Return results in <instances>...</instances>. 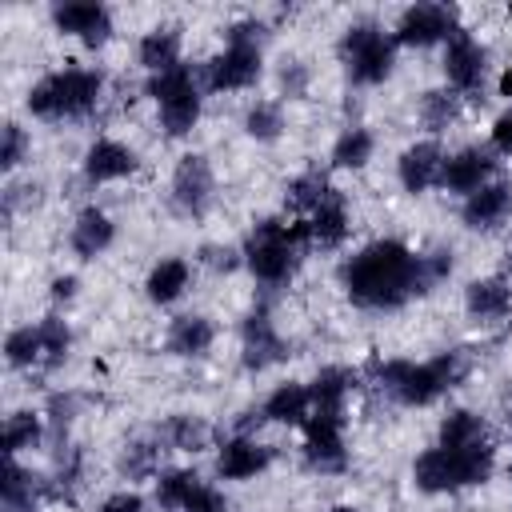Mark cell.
<instances>
[{
  "label": "cell",
  "instance_id": "1",
  "mask_svg": "<svg viewBox=\"0 0 512 512\" xmlns=\"http://www.w3.org/2000/svg\"><path fill=\"white\" fill-rule=\"evenodd\" d=\"M340 284L352 304L360 308H400L412 296H424L420 288V252H412L400 240H372L356 256L344 260Z\"/></svg>",
  "mask_w": 512,
  "mask_h": 512
},
{
  "label": "cell",
  "instance_id": "2",
  "mask_svg": "<svg viewBox=\"0 0 512 512\" xmlns=\"http://www.w3.org/2000/svg\"><path fill=\"white\" fill-rule=\"evenodd\" d=\"M468 376V356L464 348H452V352H440L424 364H412V360H376L372 364V380L384 396H392L396 404H432L436 396H444L448 388H456L460 380Z\"/></svg>",
  "mask_w": 512,
  "mask_h": 512
},
{
  "label": "cell",
  "instance_id": "3",
  "mask_svg": "<svg viewBox=\"0 0 512 512\" xmlns=\"http://www.w3.org/2000/svg\"><path fill=\"white\" fill-rule=\"evenodd\" d=\"M492 464H496V448L492 440L488 444H476V448H428L416 456L412 464V480L420 492H456V488H472V484H484L492 476Z\"/></svg>",
  "mask_w": 512,
  "mask_h": 512
},
{
  "label": "cell",
  "instance_id": "4",
  "mask_svg": "<svg viewBox=\"0 0 512 512\" xmlns=\"http://www.w3.org/2000/svg\"><path fill=\"white\" fill-rule=\"evenodd\" d=\"M312 244V228L308 220L300 224H284V220H260L244 244V260L252 268V276L268 288L284 284L296 264H300V248Z\"/></svg>",
  "mask_w": 512,
  "mask_h": 512
},
{
  "label": "cell",
  "instance_id": "5",
  "mask_svg": "<svg viewBox=\"0 0 512 512\" xmlns=\"http://www.w3.org/2000/svg\"><path fill=\"white\" fill-rule=\"evenodd\" d=\"M100 88H104V76L92 72V68H64V72H52V76H44V80L32 84V92H28V112H32V116H44V120L84 116V112L96 108Z\"/></svg>",
  "mask_w": 512,
  "mask_h": 512
},
{
  "label": "cell",
  "instance_id": "6",
  "mask_svg": "<svg viewBox=\"0 0 512 512\" xmlns=\"http://www.w3.org/2000/svg\"><path fill=\"white\" fill-rule=\"evenodd\" d=\"M148 96L160 104V128L168 136H188L200 120V92H196V72L188 64H176L160 76L148 80Z\"/></svg>",
  "mask_w": 512,
  "mask_h": 512
},
{
  "label": "cell",
  "instance_id": "7",
  "mask_svg": "<svg viewBox=\"0 0 512 512\" xmlns=\"http://www.w3.org/2000/svg\"><path fill=\"white\" fill-rule=\"evenodd\" d=\"M392 44L396 40H388L372 20L352 24L340 36V60L348 68V80L352 84H380L392 72Z\"/></svg>",
  "mask_w": 512,
  "mask_h": 512
},
{
  "label": "cell",
  "instance_id": "8",
  "mask_svg": "<svg viewBox=\"0 0 512 512\" xmlns=\"http://www.w3.org/2000/svg\"><path fill=\"white\" fill-rule=\"evenodd\" d=\"M344 416L336 412H312L304 420V464L312 472H344L348 456H344Z\"/></svg>",
  "mask_w": 512,
  "mask_h": 512
},
{
  "label": "cell",
  "instance_id": "9",
  "mask_svg": "<svg viewBox=\"0 0 512 512\" xmlns=\"http://www.w3.org/2000/svg\"><path fill=\"white\" fill-rule=\"evenodd\" d=\"M460 28H456V16L452 8L444 4H412L404 8V16L396 20V44H408V48H428L436 40H452Z\"/></svg>",
  "mask_w": 512,
  "mask_h": 512
},
{
  "label": "cell",
  "instance_id": "10",
  "mask_svg": "<svg viewBox=\"0 0 512 512\" xmlns=\"http://www.w3.org/2000/svg\"><path fill=\"white\" fill-rule=\"evenodd\" d=\"M444 72H448V84L452 92H480L484 88V76H488V48L480 40H472L468 32H456L444 48Z\"/></svg>",
  "mask_w": 512,
  "mask_h": 512
},
{
  "label": "cell",
  "instance_id": "11",
  "mask_svg": "<svg viewBox=\"0 0 512 512\" xmlns=\"http://www.w3.org/2000/svg\"><path fill=\"white\" fill-rule=\"evenodd\" d=\"M172 204L184 216H204L208 212V204H212V168H208L204 156H196V152L180 156V164L172 172Z\"/></svg>",
  "mask_w": 512,
  "mask_h": 512
},
{
  "label": "cell",
  "instance_id": "12",
  "mask_svg": "<svg viewBox=\"0 0 512 512\" xmlns=\"http://www.w3.org/2000/svg\"><path fill=\"white\" fill-rule=\"evenodd\" d=\"M240 336H244V368H248V372H260V368L280 364V360L288 356V344H284L280 332L272 328L268 308H252V312L244 316Z\"/></svg>",
  "mask_w": 512,
  "mask_h": 512
},
{
  "label": "cell",
  "instance_id": "13",
  "mask_svg": "<svg viewBox=\"0 0 512 512\" xmlns=\"http://www.w3.org/2000/svg\"><path fill=\"white\" fill-rule=\"evenodd\" d=\"M52 24L76 40H84L88 48H100L108 44L112 36V16L104 4H84V0H72V4H56L52 8Z\"/></svg>",
  "mask_w": 512,
  "mask_h": 512
},
{
  "label": "cell",
  "instance_id": "14",
  "mask_svg": "<svg viewBox=\"0 0 512 512\" xmlns=\"http://www.w3.org/2000/svg\"><path fill=\"white\" fill-rule=\"evenodd\" d=\"M256 76H260V48H252V44H228L208 64V88H216V92L248 88Z\"/></svg>",
  "mask_w": 512,
  "mask_h": 512
},
{
  "label": "cell",
  "instance_id": "15",
  "mask_svg": "<svg viewBox=\"0 0 512 512\" xmlns=\"http://www.w3.org/2000/svg\"><path fill=\"white\" fill-rule=\"evenodd\" d=\"M492 168H496L492 152H484V148H460L456 156L444 160L440 184H444L448 192H464V196H472V192H480V188L488 184Z\"/></svg>",
  "mask_w": 512,
  "mask_h": 512
},
{
  "label": "cell",
  "instance_id": "16",
  "mask_svg": "<svg viewBox=\"0 0 512 512\" xmlns=\"http://www.w3.org/2000/svg\"><path fill=\"white\" fill-rule=\"evenodd\" d=\"M464 224L476 228V232H492L496 224H504L512 216V184L496 180V184H484L480 192H472L460 208Z\"/></svg>",
  "mask_w": 512,
  "mask_h": 512
},
{
  "label": "cell",
  "instance_id": "17",
  "mask_svg": "<svg viewBox=\"0 0 512 512\" xmlns=\"http://www.w3.org/2000/svg\"><path fill=\"white\" fill-rule=\"evenodd\" d=\"M440 172H444V152L436 140H420L412 148H404L400 164H396V176L404 184V192H424L432 184H440Z\"/></svg>",
  "mask_w": 512,
  "mask_h": 512
},
{
  "label": "cell",
  "instance_id": "18",
  "mask_svg": "<svg viewBox=\"0 0 512 512\" xmlns=\"http://www.w3.org/2000/svg\"><path fill=\"white\" fill-rule=\"evenodd\" d=\"M464 308L476 324H492V320H504L512 312V288L508 280L500 276H488V280H472L468 292H464Z\"/></svg>",
  "mask_w": 512,
  "mask_h": 512
},
{
  "label": "cell",
  "instance_id": "19",
  "mask_svg": "<svg viewBox=\"0 0 512 512\" xmlns=\"http://www.w3.org/2000/svg\"><path fill=\"white\" fill-rule=\"evenodd\" d=\"M136 172V152L120 140H96L88 152H84V176L92 184H104V180H120Z\"/></svg>",
  "mask_w": 512,
  "mask_h": 512
},
{
  "label": "cell",
  "instance_id": "20",
  "mask_svg": "<svg viewBox=\"0 0 512 512\" xmlns=\"http://www.w3.org/2000/svg\"><path fill=\"white\" fill-rule=\"evenodd\" d=\"M268 460H272V448H264V444H256V440H248V436H236V440H228V444L220 448L216 472H220L224 480H248V476H256V472H264Z\"/></svg>",
  "mask_w": 512,
  "mask_h": 512
},
{
  "label": "cell",
  "instance_id": "21",
  "mask_svg": "<svg viewBox=\"0 0 512 512\" xmlns=\"http://www.w3.org/2000/svg\"><path fill=\"white\" fill-rule=\"evenodd\" d=\"M112 236H116V228H112V220L100 212V208H84L80 216H76V224H72V252L76 256H84V260H96L108 244H112Z\"/></svg>",
  "mask_w": 512,
  "mask_h": 512
},
{
  "label": "cell",
  "instance_id": "22",
  "mask_svg": "<svg viewBox=\"0 0 512 512\" xmlns=\"http://www.w3.org/2000/svg\"><path fill=\"white\" fill-rule=\"evenodd\" d=\"M312 388V412H336L344 416V400L356 388V372L352 368H320Z\"/></svg>",
  "mask_w": 512,
  "mask_h": 512
},
{
  "label": "cell",
  "instance_id": "23",
  "mask_svg": "<svg viewBox=\"0 0 512 512\" xmlns=\"http://www.w3.org/2000/svg\"><path fill=\"white\" fill-rule=\"evenodd\" d=\"M216 340V328L208 316H176L168 328V352L172 356H204Z\"/></svg>",
  "mask_w": 512,
  "mask_h": 512
},
{
  "label": "cell",
  "instance_id": "24",
  "mask_svg": "<svg viewBox=\"0 0 512 512\" xmlns=\"http://www.w3.org/2000/svg\"><path fill=\"white\" fill-rule=\"evenodd\" d=\"M308 228H312V244L336 248V244L348 236V204H344V196L332 192V196L308 216Z\"/></svg>",
  "mask_w": 512,
  "mask_h": 512
},
{
  "label": "cell",
  "instance_id": "25",
  "mask_svg": "<svg viewBox=\"0 0 512 512\" xmlns=\"http://www.w3.org/2000/svg\"><path fill=\"white\" fill-rule=\"evenodd\" d=\"M308 408H312V388L308 384H280L264 400L260 412H264V420H276V424H304Z\"/></svg>",
  "mask_w": 512,
  "mask_h": 512
},
{
  "label": "cell",
  "instance_id": "26",
  "mask_svg": "<svg viewBox=\"0 0 512 512\" xmlns=\"http://www.w3.org/2000/svg\"><path fill=\"white\" fill-rule=\"evenodd\" d=\"M188 280H192V268H188V260H180V256H168V260H160L152 272H148V300L152 304H172V300H180V292L188 288Z\"/></svg>",
  "mask_w": 512,
  "mask_h": 512
},
{
  "label": "cell",
  "instance_id": "27",
  "mask_svg": "<svg viewBox=\"0 0 512 512\" xmlns=\"http://www.w3.org/2000/svg\"><path fill=\"white\" fill-rule=\"evenodd\" d=\"M40 476H32L28 468H20L12 456H8V464H4V472H0V496H4V508L8 512H28L32 508V500L40 496Z\"/></svg>",
  "mask_w": 512,
  "mask_h": 512
},
{
  "label": "cell",
  "instance_id": "28",
  "mask_svg": "<svg viewBox=\"0 0 512 512\" xmlns=\"http://www.w3.org/2000/svg\"><path fill=\"white\" fill-rule=\"evenodd\" d=\"M140 64H144L152 76L176 68V64H180V32H176V28H152V32L140 40Z\"/></svg>",
  "mask_w": 512,
  "mask_h": 512
},
{
  "label": "cell",
  "instance_id": "29",
  "mask_svg": "<svg viewBox=\"0 0 512 512\" xmlns=\"http://www.w3.org/2000/svg\"><path fill=\"white\" fill-rule=\"evenodd\" d=\"M440 444L444 448H476V444H488V428H484V420L476 412L456 408L440 424Z\"/></svg>",
  "mask_w": 512,
  "mask_h": 512
},
{
  "label": "cell",
  "instance_id": "30",
  "mask_svg": "<svg viewBox=\"0 0 512 512\" xmlns=\"http://www.w3.org/2000/svg\"><path fill=\"white\" fill-rule=\"evenodd\" d=\"M200 484H204V480H200L196 472H188V468H172V472H164V476L156 480V504H160V508H176V512H184Z\"/></svg>",
  "mask_w": 512,
  "mask_h": 512
},
{
  "label": "cell",
  "instance_id": "31",
  "mask_svg": "<svg viewBox=\"0 0 512 512\" xmlns=\"http://www.w3.org/2000/svg\"><path fill=\"white\" fill-rule=\"evenodd\" d=\"M456 116H460V92H452V88H432V92H424V100H420V120H424V128L444 132L448 124H456Z\"/></svg>",
  "mask_w": 512,
  "mask_h": 512
},
{
  "label": "cell",
  "instance_id": "32",
  "mask_svg": "<svg viewBox=\"0 0 512 512\" xmlns=\"http://www.w3.org/2000/svg\"><path fill=\"white\" fill-rule=\"evenodd\" d=\"M4 360L12 368H32V364H44V340H40V324H24L16 332H8L4 340Z\"/></svg>",
  "mask_w": 512,
  "mask_h": 512
},
{
  "label": "cell",
  "instance_id": "33",
  "mask_svg": "<svg viewBox=\"0 0 512 512\" xmlns=\"http://www.w3.org/2000/svg\"><path fill=\"white\" fill-rule=\"evenodd\" d=\"M368 160H372V132L360 128V124L344 128V136L332 148V164L336 168H364Z\"/></svg>",
  "mask_w": 512,
  "mask_h": 512
},
{
  "label": "cell",
  "instance_id": "34",
  "mask_svg": "<svg viewBox=\"0 0 512 512\" xmlns=\"http://www.w3.org/2000/svg\"><path fill=\"white\" fill-rule=\"evenodd\" d=\"M164 440L172 448H180V452H204L208 448V424L200 416H184V412L180 416H168Z\"/></svg>",
  "mask_w": 512,
  "mask_h": 512
},
{
  "label": "cell",
  "instance_id": "35",
  "mask_svg": "<svg viewBox=\"0 0 512 512\" xmlns=\"http://www.w3.org/2000/svg\"><path fill=\"white\" fill-rule=\"evenodd\" d=\"M332 196V188H328V176L324 172H304V176H296L292 184H288V204L296 208V212H316L324 200Z\"/></svg>",
  "mask_w": 512,
  "mask_h": 512
},
{
  "label": "cell",
  "instance_id": "36",
  "mask_svg": "<svg viewBox=\"0 0 512 512\" xmlns=\"http://www.w3.org/2000/svg\"><path fill=\"white\" fill-rule=\"evenodd\" d=\"M40 436H44V428H40V416L36 412H12L4 420V452L8 456L24 452V448H36Z\"/></svg>",
  "mask_w": 512,
  "mask_h": 512
},
{
  "label": "cell",
  "instance_id": "37",
  "mask_svg": "<svg viewBox=\"0 0 512 512\" xmlns=\"http://www.w3.org/2000/svg\"><path fill=\"white\" fill-rule=\"evenodd\" d=\"M244 132H248L252 140H276V136L284 132V112H280V104L256 100V104L248 108V116H244Z\"/></svg>",
  "mask_w": 512,
  "mask_h": 512
},
{
  "label": "cell",
  "instance_id": "38",
  "mask_svg": "<svg viewBox=\"0 0 512 512\" xmlns=\"http://www.w3.org/2000/svg\"><path fill=\"white\" fill-rule=\"evenodd\" d=\"M156 460H160V448L152 440H132L124 444V456H120V472L128 480H144L156 472Z\"/></svg>",
  "mask_w": 512,
  "mask_h": 512
},
{
  "label": "cell",
  "instance_id": "39",
  "mask_svg": "<svg viewBox=\"0 0 512 512\" xmlns=\"http://www.w3.org/2000/svg\"><path fill=\"white\" fill-rule=\"evenodd\" d=\"M40 340H44V364H48V368L64 364L68 344H72V332H68V324H64L60 316H44V320H40Z\"/></svg>",
  "mask_w": 512,
  "mask_h": 512
},
{
  "label": "cell",
  "instance_id": "40",
  "mask_svg": "<svg viewBox=\"0 0 512 512\" xmlns=\"http://www.w3.org/2000/svg\"><path fill=\"white\" fill-rule=\"evenodd\" d=\"M448 272H452V252H448V248L420 252V288H424V292H432Z\"/></svg>",
  "mask_w": 512,
  "mask_h": 512
},
{
  "label": "cell",
  "instance_id": "41",
  "mask_svg": "<svg viewBox=\"0 0 512 512\" xmlns=\"http://www.w3.org/2000/svg\"><path fill=\"white\" fill-rule=\"evenodd\" d=\"M24 152H28V136H24V128H20V124H4V140H0V168H4V172H12V168L24 160Z\"/></svg>",
  "mask_w": 512,
  "mask_h": 512
},
{
  "label": "cell",
  "instance_id": "42",
  "mask_svg": "<svg viewBox=\"0 0 512 512\" xmlns=\"http://www.w3.org/2000/svg\"><path fill=\"white\" fill-rule=\"evenodd\" d=\"M280 92L292 96V100H300L308 92V68L300 60H284V68H280Z\"/></svg>",
  "mask_w": 512,
  "mask_h": 512
},
{
  "label": "cell",
  "instance_id": "43",
  "mask_svg": "<svg viewBox=\"0 0 512 512\" xmlns=\"http://www.w3.org/2000/svg\"><path fill=\"white\" fill-rule=\"evenodd\" d=\"M264 36H268V24L264 20H236L228 28V44H252V48H260Z\"/></svg>",
  "mask_w": 512,
  "mask_h": 512
},
{
  "label": "cell",
  "instance_id": "44",
  "mask_svg": "<svg viewBox=\"0 0 512 512\" xmlns=\"http://www.w3.org/2000/svg\"><path fill=\"white\" fill-rule=\"evenodd\" d=\"M76 408H80V400H76L72 392H56V396L48 400V412H52V428H56V432H64V428L72 424Z\"/></svg>",
  "mask_w": 512,
  "mask_h": 512
},
{
  "label": "cell",
  "instance_id": "45",
  "mask_svg": "<svg viewBox=\"0 0 512 512\" xmlns=\"http://www.w3.org/2000/svg\"><path fill=\"white\" fill-rule=\"evenodd\" d=\"M200 260H204L212 272H232V268L240 264V252L220 248V244H204V248H200Z\"/></svg>",
  "mask_w": 512,
  "mask_h": 512
},
{
  "label": "cell",
  "instance_id": "46",
  "mask_svg": "<svg viewBox=\"0 0 512 512\" xmlns=\"http://www.w3.org/2000/svg\"><path fill=\"white\" fill-rule=\"evenodd\" d=\"M184 512H224V496H220L216 488L200 484V488H196V496L188 500V508H184Z\"/></svg>",
  "mask_w": 512,
  "mask_h": 512
},
{
  "label": "cell",
  "instance_id": "47",
  "mask_svg": "<svg viewBox=\"0 0 512 512\" xmlns=\"http://www.w3.org/2000/svg\"><path fill=\"white\" fill-rule=\"evenodd\" d=\"M492 148L496 152H512V108L500 112L496 124H492Z\"/></svg>",
  "mask_w": 512,
  "mask_h": 512
},
{
  "label": "cell",
  "instance_id": "48",
  "mask_svg": "<svg viewBox=\"0 0 512 512\" xmlns=\"http://www.w3.org/2000/svg\"><path fill=\"white\" fill-rule=\"evenodd\" d=\"M140 508H144V500H140L136 492H116V496L104 500L100 512H140Z\"/></svg>",
  "mask_w": 512,
  "mask_h": 512
},
{
  "label": "cell",
  "instance_id": "49",
  "mask_svg": "<svg viewBox=\"0 0 512 512\" xmlns=\"http://www.w3.org/2000/svg\"><path fill=\"white\" fill-rule=\"evenodd\" d=\"M52 296L56 300H72L76 296V276H56L52 280Z\"/></svg>",
  "mask_w": 512,
  "mask_h": 512
},
{
  "label": "cell",
  "instance_id": "50",
  "mask_svg": "<svg viewBox=\"0 0 512 512\" xmlns=\"http://www.w3.org/2000/svg\"><path fill=\"white\" fill-rule=\"evenodd\" d=\"M332 512H356V508H348V504H340V508H332Z\"/></svg>",
  "mask_w": 512,
  "mask_h": 512
},
{
  "label": "cell",
  "instance_id": "51",
  "mask_svg": "<svg viewBox=\"0 0 512 512\" xmlns=\"http://www.w3.org/2000/svg\"><path fill=\"white\" fill-rule=\"evenodd\" d=\"M508 256H512V244H508Z\"/></svg>",
  "mask_w": 512,
  "mask_h": 512
},
{
  "label": "cell",
  "instance_id": "52",
  "mask_svg": "<svg viewBox=\"0 0 512 512\" xmlns=\"http://www.w3.org/2000/svg\"><path fill=\"white\" fill-rule=\"evenodd\" d=\"M508 420H512V416H508Z\"/></svg>",
  "mask_w": 512,
  "mask_h": 512
}]
</instances>
